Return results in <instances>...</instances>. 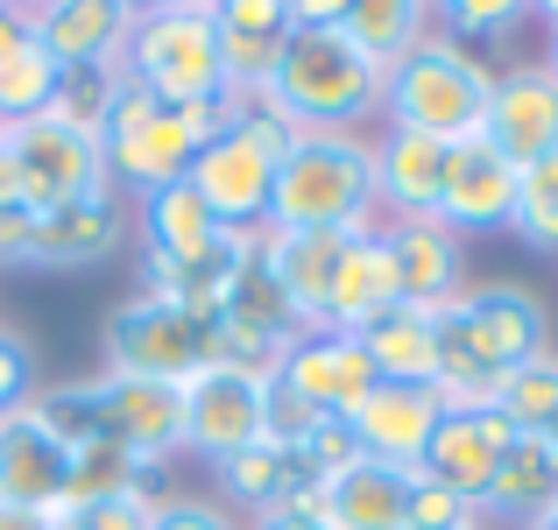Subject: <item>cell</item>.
Wrapping results in <instances>:
<instances>
[{
	"mask_svg": "<svg viewBox=\"0 0 558 530\" xmlns=\"http://www.w3.org/2000/svg\"><path fill=\"white\" fill-rule=\"evenodd\" d=\"M551 353V312L523 284H466L438 304V403L446 410H495L502 375Z\"/></svg>",
	"mask_w": 558,
	"mask_h": 530,
	"instance_id": "6da1fadb",
	"label": "cell"
},
{
	"mask_svg": "<svg viewBox=\"0 0 558 530\" xmlns=\"http://www.w3.org/2000/svg\"><path fill=\"white\" fill-rule=\"evenodd\" d=\"M276 233H368L381 227L375 205V142L354 128H298L276 164L269 198Z\"/></svg>",
	"mask_w": 558,
	"mask_h": 530,
	"instance_id": "7a4b0ae2",
	"label": "cell"
},
{
	"mask_svg": "<svg viewBox=\"0 0 558 530\" xmlns=\"http://www.w3.org/2000/svg\"><path fill=\"white\" fill-rule=\"evenodd\" d=\"M227 121H233V107H163L149 85H135L121 71V93H113L107 128H99V142H107V184L135 191V198H149L163 184H184L198 149Z\"/></svg>",
	"mask_w": 558,
	"mask_h": 530,
	"instance_id": "3957f363",
	"label": "cell"
},
{
	"mask_svg": "<svg viewBox=\"0 0 558 530\" xmlns=\"http://www.w3.org/2000/svg\"><path fill=\"white\" fill-rule=\"evenodd\" d=\"M121 71L149 85L163 107H233L227 64H219V22L213 0H156L135 8L121 43Z\"/></svg>",
	"mask_w": 558,
	"mask_h": 530,
	"instance_id": "277c9868",
	"label": "cell"
},
{
	"mask_svg": "<svg viewBox=\"0 0 558 530\" xmlns=\"http://www.w3.org/2000/svg\"><path fill=\"white\" fill-rule=\"evenodd\" d=\"M488 99H495V71L481 64V50H466V43L438 36V28L389 71V79H381V113H389V128L438 135L446 149H460V142H481Z\"/></svg>",
	"mask_w": 558,
	"mask_h": 530,
	"instance_id": "5b68a950",
	"label": "cell"
},
{
	"mask_svg": "<svg viewBox=\"0 0 558 530\" xmlns=\"http://www.w3.org/2000/svg\"><path fill=\"white\" fill-rule=\"evenodd\" d=\"M290 135H298V128H290L269 99H247V107H233V121L198 149V164H191L184 184L198 191L205 213H213L227 233H262L269 227L276 164H283Z\"/></svg>",
	"mask_w": 558,
	"mask_h": 530,
	"instance_id": "8992f818",
	"label": "cell"
},
{
	"mask_svg": "<svg viewBox=\"0 0 558 530\" xmlns=\"http://www.w3.org/2000/svg\"><path fill=\"white\" fill-rule=\"evenodd\" d=\"M262 99H269L290 128H354L361 135V121L381 113V71L340 36V28H290L276 85Z\"/></svg>",
	"mask_w": 558,
	"mask_h": 530,
	"instance_id": "52a82bcc",
	"label": "cell"
},
{
	"mask_svg": "<svg viewBox=\"0 0 558 530\" xmlns=\"http://www.w3.org/2000/svg\"><path fill=\"white\" fill-rule=\"evenodd\" d=\"M50 403L71 432H107L149 467L184 453V382H142V375H107L99 368L93 382H71Z\"/></svg>",
	"mask_w": 558,
	"mask_h": 530,
	"instance_id": "ba28073f",
	"label": "cell"
},
{
	"mask_svg": "<svg viewBox=\"0 0 558 530\" xmlns=\"http://www.w3.org/2000/svg\"><path fill=\"white\" fill-rule=\"evenodd\" d=\"M8 164H14V184H22L28 213H57V205L113 191L107 184V142L93 128L57 121V113H36V121L8 128Z\"/></svg>",
	"mask_w": 558,
	"mask_h": 530,
	"instance_id": "9c48e42d",
	"label": "cell"
},
{
	"mask_svg": "<svg viewBox=\"0 0 558 530\" xmlns=\"http://www.w3.org/2000/svg\"><path fill=\"white\" fill-rule=\"evenodd\" d=\"M205 333H213V326H198V318L178 312L170 298H156V290H135L128 304H113V312H107V333H99V347H107V375L191 382L205 361H213Z\"/></svg>",
	"mask_w": 558,
	"mask_h": 530,
	"instance_id": "30bf717a",
	"label": "cell"
},
{
	"mask_svg": "<svg viewBox=\"0 0 558 530\" xmlns=\"http://www.w3.org/2000/svg\"><path fill=\"white\" fill-rule=\"evenodd\" d=\"M269 438V375L255 368L205 361L184 382V453H198L205 467L233 460V453Z\"/></svg>",
	"mask_w": 558,
	"mask_h": 530,
	"instance_id": "8fae6325",
	"label": "cell"
},
{
	"mask_svg": "<svg viewBox=\"0 0 558 530\" xmlns=\"http://www.w3.org/2000/svg\"><path fill=\"white\" fill-rule=\"evenodd\" d=\"M71 489V424L50 396H28L0 418V503L57 509Z\"/></svg>",
	"mask_w": 558,
	"mask_h": 530,
	"instance_id": "7c38bea8",
	"label": "cell"
},
{
	"mask_svg": "<svg viewBox=\"0 0 558 530\" xmlns=\"http://www.w3.org/2000/svg\"><path fill=\"white\" fill-rule=\"evenodd\" d=\"M276 389H290L298 403H312L318 418H354L361 403L381 389L368 347L354 340V333H298V340L283 347V361H276Z\"/></svg>",
	"mask_w": 558,
	"mask_h": 530,
	"instance_id": "4fadbf2b",
	"label": "cell"
},
{
	"mask_svg": "<svg viewBox=\"0 0 558 530\" xmlns=\"http://www.w3.org/2000/svg\"><path fill=\"white\" fill-rule=\"evenodd\" d=\"M481 142L509 170H531L558 149V71L545 57L495 71V99H488V121H481Z\"/></svg>",
	"mask_w": 558,
	"mask_h": 530,
	"instance_id": "5bb4252c",
	"label": "cell"
},
{
	"mask_svg": "<svg viewBox=\"0 0 558 530\" xmlns=\"http://www.w3.org/2000/svg\"><path fill=\"white\" fill-rule=\"evenodd\" d=\"M509 424L495 418V410H446L432 432V446H424L417 460V481H432V489H446L452 503L481 509L495 489V467H502V446H509Z\"/></svg>",
	"mask_w": 558,
	"mask_h": 530,
	"instance_id": "9a60e30c",
	"label": "cell"
},
{
	"mask_svg": "<svg viewBox=\"0 0 558 530\" xmlns=\"http://www.w3.org/2000/svg\"><path fill=\"white\" fill-rule=\"evenodd\" d=\"M213 22H219L227 93L233 107H247L276 85V64H283V43H290V0H213Z\"/></svg>",
	"mask_w": 558,
	"mask_h": 530,
	"instance_id": "2e32d148",
	"label": "cell"
},
{
	"mask_svg": "<svg viewBox=\"0 0 558 530\" xmlns=\"http://www.w3.org/2000/svg\"><path fill=\"white\" fill-rule=\"evenodd\" d=\"M354 233H276L262 227V269L283 290L298 333H326V304H332V276H340V255Z\"/></svg>",
	"mask_w": 558,
	"mask_h": 530,
	"instance_id": "e0dca14e",
	"label": "cell"
},
{
	"mask_svg": "<svg viewBox=\"0 0 558 530\" xmlns=\"http://www.w3.org/2000/svg\"><path fill=\"white\" fill-rule=\"evenodd\" d=\"M446 170L452 149L438 135H417V128H381L375 135V205L389 219H438Z\"/></svg>",
	"mask_w": 558,
	"mask_h": 530,
	"instance_id": "ac0fdd59",
	"label": "cell"
},
{
	"mask_svg": "<svg viewBox=\"0 0 558 530\" xmlns=\"http://www.w3.org/2000/svg\"><path fill=\"white\" fill-rule=\"evenodd\" d=\"M410 467H381V460H354L340 474L312 481V517L332 530H410Z\"/></svg>",
	"mask_w": 558,
	"mask_h": 530,
	"instance_id": "d6986e66",
	"label": "cell"
},
{
	"mask_svg": "<svg viewBox=\"0 0 558 530\" xmlns=\"http://www.w3.org/2000/svg\"><path fill=\"white\" fill-rule=\"evenodd\" d=\"M381 248H389V269H396V298L403 304H438L460 298V276H466V255H460V233L446 219H389L381 227Z\"/></svg>",
	"mask_w": 558,
	"mask_h": 530,
	"instance_id": "ffe728a7",
	"label": "cell"
},
{
	"mask_svg": "<svg viewBox=\"0 0 558 530\" xmlns=\"http://www.w3.org/2000/svg\"><path fill=\"white\" fill-rule=\"evenodd\" d=\"M438 418H446V403H438V389H396V382H381L368 403L347 418V432H354L361 460H381V467H410L417 474L424 446H432Z\"/></svg>",
	"mask_w": 558,
	"mask_h": 530,
	"instance_id": "44dd1931",
	"label": "cell"
},
{
	"mask_svg": "<svg viewBox=\"0 0 558 530\" xmlns=\"http://www.w3.org/2000/svg\"><path fill=\"white\" fill-rule=\"evenodd\" d=\"M128 22H135L128 0H43V8H28V28H36V43L50 50L57 71L121 64Z\"/></svg>",
	"mask_w": 558,
	"mask_h": 530,
	"instance_id": "7402d4cb",
	"label": "cell"
},
{
	"mask_svg": "<svg viewBox=\"0 0 558 530\" xmlns=\"http://www.w3.org/2000/svg\"><path fill=\"white\" fill-rule=\"evenodd\" d=\"M128 241V213L113 191L78 205H57V213H36V248H28V269H99L113 248Z\"/></svg>",
	"mask_w": 558,
	"mask_h": 530,
	"instance_id": "603a6c76",
	"label": "cell"
},
{
	"mask_svg": "<svg viewBox=\"0 0 558 530\" xmlns=\"http://www.w3.org/2000/svg\"><path fill=\"white\" fill-rule=\"evenodd\" d=\"M517 177L488 142H460L452 149V170H446V198H438V219L452 233H495L517 219Z\"/></svg>",
	"mask_w": 558,
	"mask_h": 530,
	"instance_id": "cb8c5ba5",
	"label": "cell"
},
{
	"mask_svg": "<svg viewBox=\"0 0 558 530\" xmlns=\"http://www.w3.org/2000/svg\"><path fill=\"white\" fill-rule=\"evenodd\" d=\"M551 509H558V453H551V438H509L481 517H488L495 530L502 523L531 530V523H545Z\"/></svg>",
	"mask_w": 558,
	"mask_h": 530,
	"instance_id": "d4e9b609",
	"label": "cell"
},
{
	"mask_svg": "<svg viewBox=\"0 0 558 530\" xmlns=\"http://www.w3.org/2000/svg\"><path fill=\"white\" fill-rule=\"evenodd\" d=\"M389 304H403V298H396V269H389V248H381V227H368V233H354L347 255H340L332 304H326V333H354L361 340Z\"/></svg>",
	"mask_w": 558,
	"mask_h": 530,
	"instance_id": "484cf974",
	"label": "cell"
},
{
	"mask_svg": "<svg viewBox=\"0 0 558 530\" xmlns=\"http://www.w3.org/2000/svg\"><path fill=\"white\" fill-rule=\"evenodd\" d=\"M361 347H368L381 382H396V389H438V312H424V304H389V312L361 333Z\"/></svg>",
	"mask_w": 558,
	"mask_h": 530,
	"instance_id": "4316f807",
	"label": "cell"
},
{
	"mask_svg": "<svg viewBox=\"0 0 558 530\" xmlns=\"http://www.w3.org/2000/svg\"><path fill=\"white\" fill-rule=\"evenodd\" d=\"M432 28H438V22H432V8H424V0H347L340 36L354 43L361 57H368L381 79H389V71L403 64V57L417 50Z\"/></svg>",
	"mask_w": 558,
	"mask_h": 530,
	"instance_id": "83f0119b",
	"label": "cell"
},
{
	"mask_svg": "<svg viewBox=\"0 0 558 530\" xmlns=\"http://www.w3.org/2000/svg\"><path fill=\"white\" fill-rule=\"evenodd\" d=\"M219 474V495H227V509L233 517H262V509H283L290 495L304 489V467H298V453H283V446H269V438H262V446H247V453H233V460H219L213 467Z\"/></svg>",
	"mask_w": 558,
	"mask_h": 530,
	"instance_id": "f1b7e54d",
	"label": "cell"
},
{
	"mask_svg": "<svg viewBox=\"0 0 558 530\" xmlns=\"http://www.w3.org/2000/svg\"><path fill=\"white\" fill-rule=\"evenodd\" d=\"M149 460L121 446L107 432H71V489L64 503H113V495H149Z\"/></svg>",
	"mask_w": 558,
	"mask_h": 530,
	"instance_id": "f546056e",
	"label": "cell"
},
{
	"mask_svg": "<svg viewBox=\"0 0 558 530\" xmlns=\"http://www.w3.org/2000/svg\"><path fill=\"white\" fill-rule=\"evenodd\" d=\"M495 418H502L517 438H551V424H558V353H537V361H523L517 375H502Z\"/></svg>",
	"mask_w": 558,
	"mask_h": 530,
	"instance_id": "4dcf8cb0",
	"label": "cell"
},
{
	"mask_svg": "<svg viewBox=\"0 0 558 530\" xmlns=\"http://www.w3.org/2000/svg\"><path fill=\"white\" fill-rule=\"evenodd\" d=\"M50 93H57V64L50 50L36 43V28H28V43L0 64V121H36V113H50Z\"/></svg>",
	"mask_w": 558,
	"mask_h": 530,
	"instance_id": "1f68e13d",
	"label": "cell"
},
{
	"mask_svg": "<svg viewBox=\"0 0 558 530\" xmlns=\"http://www.w3.org/2000/svg\"><path fill=\"white\" fill-rule=\"evenodd\" d=\"M509 233L523 248H537V255H558V149L517 177V219H509Z\"/></svg>",
	"mask_w": 558,
	"mask_h": 530,
	"instance_id": "d6a6232c",
	"label": "cell"
},
{
	"mask_svg": "<svg viewBox=\"0 0 558 530\" xmlns=\"http://www.w3.org/2000/svg\"><path fill=\"white\" fill-rule=\"evenodd\" d=\"M121 93V64H78V71H57V93H50V113L71 128H107V107Z\"/></svg>",
	"mask_w": 558,
	"mask_h": 530,
	"instance_id": "836d02e7",
	"label": "cell"
},
{
	"mask_svg": "<svg viewBox=\"0 0 558 530\" xmlns=\"http://www.w3.org/2000/svg\"><path fill=\"white\" fill-rule=\"evenodd\" d=\"M432 22H438V36L474 50V43L517 36V28L531 22V0H446V8H432Z\"/></svg>",
	"mask_w": 558,
	"mask_h": 530,
	"instance_id": "e575fe53",
	"label": "cell"
},
{
	"mask_svg": "<svg viewBox=\"0 0 558 530\" xmlns=\"http://www.w3.org/2000/svg\"><path fill=\"white\" fill-rule=\"evenodd\" d=\"M50 530H149L156 495H113V503H57L43 509Z\"/></svg>",
	"mask_w": 558,
	"mask_h": 530,
	"instance_id": "d590c367",
	"label": "cell"
},
{
	"mask_svg": "<svg viewBox=\"0 0 558 530\" xmlns=\"http://www.w3.org/2000/svg\"><path fill=\"white\" fill-rule=\"evenodd\" d=\"M28 396H36V353L14 326H0V418L14 403H28Z\"/></svg>",
	"mask_w": 558,
	"mask_h": 530,
	"instance_id": "8d00e7d4",
	"label": "cell"
},
{
	"mask_svg": "<svg viewBox=\"0 0 558 530\" xmlns=\"http://www.w3.org/2000/svg\"><path fill=\"white\" fill-rule=\"evenodd\" d=\"M149 530H247L233 517L227 503H198V495H170V503H156Z\"/></svg>",
	"mask_w": 558,
	"mask_h": 530,
	"instance_id": "74e56055",
	"label": "cell"
},
{
	"mask_svg": "<svg viewBox=\"0 0 558 530\" xmlns=\"http://www.w3.org/2000/svg\"><path fill=\"white\" fill-rule=\"evenodd\" d=\"M466 517H481V509L452 503V495L432 489V481H417V489H410V530H460Z\"/></svg>",
	"mask_w": 558,
	"mask_h": 530,
	"instance_id": "f35d334b",
	"label": "cell"
},
{
	"mask_svg": "<svg viewBox=\"0 0 558 530\" xmlns=\"http://www.w3.org/2000/svg\"><path fill=\"white\" fill-rule=\"evenodd\" d=\"M28 248H36V213L0 205V269H28Z\"/></svg>",
	"mask_w": 558,
	"mask_h": 530,
	"instance_id": "ab89813d",
	"label": "cell"
},
{
	"mask_svg": "<svg viewBox=\"0 0 558 530\" xmlns=\"http://www.w3.org/2000/svg\"><path fill=\"white\" fill-rule=\"evenodd\" d=\"M247 530H332V523H318V517H304V509H262V517H241Z\"/></svg>",
	"mask_w": 558,
	"mask_h": 530,
	"instance_id": "60d3db41",
	"label": "cell"
},
{
	"mask_svg": "<svg viewBox=\"0 0 558 530\" xmlns=\"http://www.w3.org/2000/svg\"><path fill=\"white\" fill-rule=\"evenodd\" d=\"M22 43H28V8H8V0H0V64H8Z\"/></svg>",
	"mask_w": 558,
	"mask_h": 530,
	"instance_id": "b9f144b4",
	"label": "cell"
},
{
	"mask_svg": "<svg viewBox=\"0 0 558 530\" xmlns=\"http://www.w3.org/2000/svg\"><path fill=\"white\" fill-rule=\"evenodd\" d=\"M0 530H50L43 509H22V503H0Z\"/></svg>",
	"mask_w": 558,
	"mask_h": 530,
	"instance_id": "7bdbcfd3",
	"label": "cell"
},
{
	"mask_svg": "<svg viewBox=\"0 0 558 530\" xmlns=\"http://www.w3.org/2000/svg\"><path fill=\"white\" fill-rule=\"evenodd\" d=\"M0 205H22V184H14V164H8V142H0Z\"/></svg>",
	"mask_w": 558,
	"mask_h": 530,
	"instance_id": "ee69618b",
	"label": "cell"
},
{
	"mask_svg": "<svg viewBox=\"0 0 558 530\" xmlns=\"http://www.w3.org/2000/svg\"><path fill=\"white\" fill-rule=\"evenodd\" d=\"M545 64H551V71H558V28H551V50H545Z\"/></svg>",
	"mask_w": 558,
	"mask_h": 530,
	"instance_id": "f6af8a7d",
	"label": "cell"
},
{
	"mask_svg": "<svg viewBox=\"0 0 558 530\" xmlns=\"http://www.w3.org/2000/svg\"><path fill=\"white\" fill-rule=\"evenodd\" d=\"M531 530H558V509H551V517H545V523H531Z\"/></svg>",
	"mask_w": 558,
	"mask_h": 530,
	"instance_id": "bcb514c9",
	"label": "cell"
},
{
	"mask_svg": "<svg viewBox=\"0 0 558 530\" xmlns=\"http://www.w3.org/2000/svg\"><path fill=\"white\" fill-rule=\"evenodd\" d=\"M551 453H558V424H551Z\"/></svg>",
	"mask_w": 558,
	"mask_h": 530,
	"instance_id": "7dc6e473",
	"label": "cell"
},
{
	"mask_svg": "<svg viewBox=\"0 0 558 530\" xmlns=\"http://www.w3.org/2000/svg\"><path fill=\"white\" fill-rule=\"evenodd\" d=\"M0 142H8V121H0Z\"/></svg>",
	"mask_w": 558,
	"mask_h": 530,
	"instance_id": "c3c4849f",
	"label": "cell"
}]
</instances>
